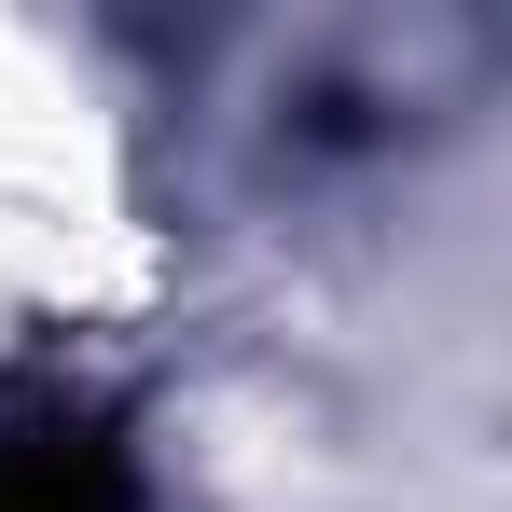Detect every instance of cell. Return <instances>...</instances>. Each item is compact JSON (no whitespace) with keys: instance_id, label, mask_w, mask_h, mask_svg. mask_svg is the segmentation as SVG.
Returning <instances> with one entry per match:
<instances>
[{"instance_id":"obj_1","label":"cell","mask_w":512,"mask_h":512,"mask_svg":"<svg viewBox=\"0 0 512 512\" xmlns=\"http://www.w3.org/2000/svg\"><path fill=\"white\" fill-rule=\"evenodd\" d=\"M0 512H153L125 402L84 374H0Z\"/></svg>"}]
</instances>
